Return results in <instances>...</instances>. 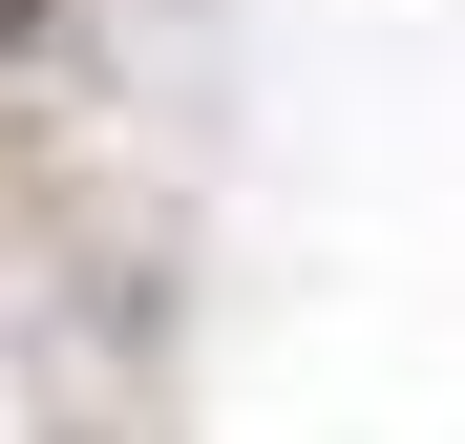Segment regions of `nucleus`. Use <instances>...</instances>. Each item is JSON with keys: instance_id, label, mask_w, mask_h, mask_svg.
Returning <instances> with one entry per match:
<instances>
[{"instance_id": "obj_1", "label": "nucleus", "mask_w": 465, "mask_h": 444, "mask_svg": "<svg viewBox=\"0 0 465 444\" xmlns=\"http://www.w3.org/2000/svg\"><path fill=\"white\" fill-rule=\"evenodd\" d=\"M0 43H43V0H0Z\"/></svg>"}]
</instances>
